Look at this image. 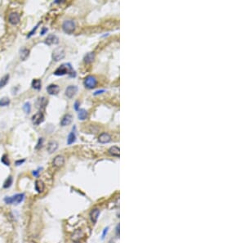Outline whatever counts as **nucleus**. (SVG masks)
I'll return each instance as SVG.
<instances>
[{
    "label": "nucleus",
    "mask_w": 245,
    "mask_h": 243,
    "mask_svg": "<svg viewBox=\"0 0 245 243\" xmlns=\"http://www.w3.org/2000/svg\"><path fill=\"white\" fill-rule=\"evenodd\" d=\"M42 143H43V138H39V140H38V142H37V145H36L35 149H39L42 147Z\"/></svg>",
    "instance_id": "c756f323"
},
{
    "label": "nucleus",
    "mask_w": 245,
    "mask_h": 243,
    "mask_svg": "<svg viewBox=\"0 0 245 243\" xmlns=\"http://www.w3.org/2000/svg\"><path fill=\"white\" fill-rule=\"evenodd\" d=\"M31 85H32L33 89H36V90H40V89H41V87H42V82H41L40 79H35L32 81Z\"/></svg>",
    "instance_id": "4be33fe9"
},
{
    "label": "nucleus",
    "mask_w": 245,
    "mask_h": 243,
    "mask_svg": "<svg viewBox=\"0 0 245 243\" xmlns=\"http://www.w3.org/2000/svg\"><path fill=\"white\" fill-rule=\"evenodd\" d=\"M78 117L80 120H84L88 118V112L85 109H80L78 110Z\"/></svg>",
    "instance_id": "aec40b11"
},
{
    "label": "nucleus",
    "mask_w": 245,
    "mask_h": 243,
    "mask_svg": "<svg viewBox=\"0 0 245 243\" xmlns=\"http://www.w3.org/2000/svg\"><path fill=\"white\" fill-rule=\"evenodd\" d=\"M107 231H108V228H105L104 232H103V234H102V238H104L105 235V233H107Z\"/></svg>",
    "instance_id": "e433bc0d"
},
{
    "label": "nucleus",
    "mask_w": 245,
    "mask_h": 243,
    "mask_svg": "<svg viewBox=\"0 0 245 243\" xmlns=\"http://www.w3.org/2000/svg\"><path fill=\"white\" fill-rule=\"evenodd\" d=\"M109 153L111 155V156H119V148L116 147V146H114V147H111L110 149H109Z\"/></svg>",
    "instance_id": "5701e85b"
},
{
    "label": "nucleus",
    "mask_w": 245,
    "mask_h": 243,
    "mask_svg": "<svg viewBox=\"0 0 245 243\" xmlns=\"http://www.w3.org/2000/svg\"><path fill=\"white\" fill-rule=\"evenodd\" d=\"M52 164L56 167H61L63 166L65 164V158L63 157L62 156H56L52 161Z\"/></svg>",
    "instance_id": "9b49d317"
},
{
    "label": "nucleus",
    "mask_w": 245,
    "mask_h": 243,
    "mask_svg": "<svg viewBox=\"0 0 245 243\" xmlns=\"http://www.w3.org/2000/svg\"><path fill=\"white\" fill-rule=\"evenodd\" d=\"M62 29L67 34H72L75 30V23L72 20H66L63 22Z\"/></svg>",
    "instance_id": "7ed1b4c3"
},
{
    "label": "nucleus",
    "mask_w": 245,
    "mask_h": 243,
    "mask_svg": "<svg viewBox=\"0 0 245 243\" xmlns=\"http://www.w3.org/2000/svg\"><path fill=\"white\" fill-rule=\"evenodd\" d=\"M29 55V50L26 48H22L20 50V59L22 61H25L28 58V57Z\"/></svg>",
    "instance_id": "6ab92c4d"
},
{
    "label": "nucleus",
    "mask_w": 245,
    "mask_h": 243,
    "mask_svg": "<svg viewBox=\"0 0 245 243\" xmlns=\"http://www.w3.org/2000/svg\"><path fill=\"white\" fill-rule=\"evenodd\" d=\"M78 106H79V102H75V109L76 111H78Z\"/></svg>",
    "instance_id": "72a5a7b5"
},
{
    "label": "nucleus",
    "mask_w": 245,
    "mask_h": 243,
    "mask_svg": "<svg viewBox=\"0 0 245 243\" xmlns=\"http://www.w3.org/2000/svg\"><path fill=\"white\" fill-rule=\"evenodd\" d=\"M98 140H99V142H101V143H107L109 142H110L111 137L110 135L109 134H107V133H102V134L99 136Z\"/></svg>",
    "instance_id": "2eb2a0df"
},
{
    "label": "nucleus",
    "mask_w": 245,
    "mask_h": 243,
    "mask_svg": "<svg viewBox=\"0 0 245 243\" xmlns=\"http://www.w3.org/2000/svg\"><path fill=\"white\" fill-rule=\"evenodd\" d=\"M58 148V143L56 141L49 142L48 147H47V151H48L50 154H52L53 152H55Z\"/></svg>",
    "instance_id": "f8f14e48"
},
{
    "label": "nucleus",
    "mask_w": 245,
    "mask_h": 243,
    "mask_svg": "<svg viewBox=\"0 0 245 243\" xmlns=\"http://www.w3.org/2000/svg\"><path fill=\"white\" fill-rule=\"evenodd\" d=\"M83 236L84 234L82 232V230H76L75 233L72 234L71 239L74 241V242H78L79 240L82 239Z\"/></svg>",
    "instance_id": "ddd939ff"
},
{
    "label": "nucleus",
    "mask_w": 245,
    "mask_h": 243,
    "mask_svg": "<svg viewBox=\"0 0 245 243\" xmlns=\"http://www.w3.org/2000/svg\"><path fill=\"white\" fill-rule=\"evenodd\" d=\"M48 100L45 98H39L37 102H36V106L39 109H44L46 107V106L48 105Z\"/></svg>",
    "instance_id": "dca6fc26"
},
{
    "label": "nucleus",
    "mask_w": 245,
    "mask_h": 243,
    "mask_svg": "<svg viewBox=\"0 0 245 243\" xmlns=\"http://www.w3.org/2000/svg\"><path fill=\"white\" fill-rule=\"evenodd\" d=\"M60 91V87L56 84H50L47 87V92L50 95H56Z\"/></svg>",
    "instance_id": "9d476101"
},
{
    "label": "nucleus",
    "mask_w": 245,
    "mask_h": 243,
    "mask_svg": "<svg viewBox=\"0 0 245 243\" xmlns=\"http://www.w3.org/2000/svg\"><path fill=\"white\" fill-rule=\"evenodd\" d=\"M77 92H78L77 86L70 85L67 87L66 89H65V95L67 96V98H72L76 94Z\"/></svg>",
    "instance_id": "0eeeda50"
},
{
    "label": "nucleus",
    "mask_w": 245,
    "mask_h": 243,
    "mask_svg": "<svg viewBox=\"0 0 245 243\" xmlns=\"http://www.w3.org/2000/svg\"><path fill=\"white\" fill-rule=\"evenodd\" d=\"M65 51L62 48H56L52 53V58L56 62H59L65 57Z\"/></svg>",
    "instance_id": "39448f33"
},
{
    "label": "nucleus",
    "mask_w": 245,
    "mask_h": 243,
    "mask_svg": "<svg viewBox=\"0 0 245 243\" xmlns=\"http://www.w3.org/2000/svg\"><path fill=\"white\" fill-rule=\"evenodd\" d=\"M83 84H84V86L86 88H88V89H93L97 84V80L95 76H88L84 79Z\"/></svg>",
    "instance_id": "20e7f679"
},
{
    "label": "nucleus",
    "mask_w": 245,
    "mask_h": 243,
    "mask_svg": "<svg viewBox=\"0 0 245 243\" xmlns=\"http://www.w3.org/2000/svg\"><path fill=\"white\" fill-rule=\"evenodd\" d=\"M47 31H48V29H47V28H43L42 31H41V34H40V35H43Z\"/></svg>",
    "instance_id": "f704fd0d"
},
{
    "label": "nucleus",
    "mask_w": 245,
    "mask_h": 243,
    "mask_svg": "<svg viewBox=\"0 0 245 243\" xmlns=\"http://www.w3.org/2000/svg\"><path fill=\"white\" fill-rule=\"evenodd\" d=\"M99 214H100V210H98V209H97V208H96V209H93V210L90 212L91 220L94 223H97L98 217H99Z\"/></svg>",
    "instance_id": "f3484780"
},
{
    "label": "nucleus",
    "mask_w": 245,
    "mask_h": 243,
    "mask_svg": "<svg viewBox=\"0 0 245 243\" xmlns=\"http://www.w3.org/2000/svg\"><path fill=\"white\" fill-rule=\"evenodd\" d=\"M40 170H42V169H39V170H34V172H33V174H34L35 177H38V176H39V172H40V171H39Z\"/></svg>",
    "instance_id": "473e14b6"
},
{
    "label": "nucleus",
    "mask_w": 245,
    "mask_h": 243,
    "mask_svg": "<svg viewBox=\"0 0 245 243\" xmlns=\"http://www.w3.org/2000/svg\"><path fill=\"white\" fill-rule=\"evenodd\" d=\"M74 243H79V242H74Z\"/></svg>",
    "instance_id": "4c0bfd02"
},
{
    "label": "nucleus",
    "mask_w": 245,
    "mask_h": 243,
    "mask_svg": "<svg viewBox=\"0 0 245 243\" xmlns=\"http://www.w3.org/2000/svg\"><path fill=\"white\" fill-rule=\"evenodd\" d=\"M59 43L58 37L56 36L55 35H49L46 38L45 43L49 46H51L52 44H57Z\"/></svg>",
    "instance_id": "1a4fd4ad"
},
{
    "label": "nucleus",
    "mask_w": 245,
    "mask_h": 243,
    "mask_svg": "<svg viewBox=\"0 0 245 243\" xmlns=\"http://www.w3.org/2000/svg\"><path fill=\"white\" fill-rule=\"evenodd\" d=\"M72 120H73V117H72L71 115H69V114L65 115L63 116V118L61 119V126H67V125H70L72 122Z\"/></svg>",
    "instance_id": "4468645a"
},
{
    "label": "nucleus",
    "mask_w": 245,
    "mask_h": 243,
    "mask_svg": "<svg viewBox=\"0 0 245 243\" xmlns=\"http://www.w3.org/2000/svg\"><path fill=\"white\" fill-rule=\"evenodd\" d=\"M1 162H2L3 164L7 165V166H9L10 165L9 159H8V156H7L6 154H4L3 156H2V158H1Z\"/></svg>",
    "instance_id": "cd10ccee"
},
{
    "label": "nucleus",
    "mask_w": 245,
    "mask_h": 243,
    "mask_svg": "<svg viewBox=\"0 0 245 243\" xmlns=\"http://www.w3.org/2000/svg\"><path fill=\"white\" fill-rule=\"evenodd\" d=\"M105 90H98V91H97V92H95L94 95H97V94H99V93H104Z\"/></svg>",
    "instance_id": "c9c22d12"
},
{
    "label": "nucleus",
    "mask_w": 245,
    "mask_h": 243,
    "mask_svg": "<svg viewBox=\"0 0 245 243\" xmlns=\"http://www.w3.org/2000/svg\"><path fill=\"white\" fill-rule=\"evenodd\" d=\"M10 104V99L7 97H4L0 99V106H7Z\"/></svg>",
    "instance_id": "bb28decb"
},
{
    "label": "nucleus",
    "mask_w": 245,
    "mask_h": 243,
    "mask_svg": "<svg viewBox=\"0 0 245 243\" xmlns=\"http://www.w3.org/2000/svg\"><path fill=\"white\" fill-rule=\"evenodd\" d=\"M44 187H45V186H44V184H43V182L41 180H36L35 181V184H34V188H35V190L38 192H43V190H44Z\"/></svg>",
    "instance_id": "a211bd4d"
},
{
    "label": "nucleus",
    "mask_w": 245,
    "mask_h": 243,
    "mask_svg": "<svg viewBox=\"0 0 245 243\" xmlns=\"http://www.w3.org/2000/svg\"><path fill=\"white\" fill-rule=\"evenodd\" d=\"M24 197H25V194L24 193H19L14 195L12 197H7L4 198V201L8 205H12V204H15V205H18L20 204L23 200H24Z\"/></svg>",
    "instance_id": "f03ea898"
},
{
    "label": "nucleus",
    "mask_w": 245,
    "mask_h": 243,
    "mask_svg": "<svg viewBox=\"0 0 245 243\" xmlns=\"http://www.w3.org/2000/svg\"><path fill=\"white\" fill-rule=\"evenodd\" d=\"M12 176H9V177L7 178L6 180H5V182H4V184H3V187H4V188H8V187H10L12 186Z\"/></svg>",
    "instance_id": "a878e982"
},
{
    "label": "nucleus",
    "mask_w": 245,
    "mask_h": 243,
    "mask_svg": "<svg viewBox=\"0 0 245 243\" xmlns=\"http://www.w3.org/2000/svg\"><path fill=\"white\" fill-rule=\"evenodd\" d=\"M69 75L70 77H75L76 76V73L72 68L71 65L69 63H65V64H62L61 66L58 67L57 69L54 71V75L55 76H64V75Z\"/></svg>",
    "instance_id": "f257e3e1"
},
{
    "label": "nucleus",
    "mask_w": 245,
    "mask_h": 243,
    "mask_svg": "<svg viewBox=\"0 0 245 243\" xmlns=\"http://www.w3.org/2000/svg\"><path fill=\"white\" fill-rule=\"evenodd\" d=\"M25 161H26L25 159H23V160H18V161H16V162H15V164H16V166H19L20 164H22Z\"/></svg>",
    "instance_id": "2f4dec72"
},
{
    "label": "nucleus",
    "mask_w": 245,
    "mask_h": 243,
    "mask_svg": "<svg viewBox=\"0 0 245 243\" xmlns=\"http://www.w3.org/2000/svg\"><path fill=\"white\" fill-rule=\"evenodd\" d=\"M76 140V135H75V133L74 131H72L69 133V134L68 138H67V144L70 145L72 143H74Z\"/></svg>",
    "instance_id": "393cba45"
},
{
    "label": "nucleus",
    "mask_w": 245,
    "mask_h": 243,
    "mask_svg": "<svg viewBox=\"0 0 245 243\" xmlns=\"http://www.w3.org/2000/svg\"><path fill=\"white\" fill-rule=\"evenodd\" d=\"M23 110L24 112H26V114H29L30 111H31V105L29 102H26L24 105H23Z\"/></svg>",
    "instance_id": "c85d7f7f"
},
{
    "label": "nucleus",
    "mask_w": 245,
    "mask_h": 243,
    "mask_svg": "<svg viewBox=\"0 0 245 243\" xmlns=\"http://www.w3.org/2000/svg\"><path fill=\"white\" fill-rule=\"evenodd\" d=\"M10 76L8 74H7L5 76H3L1 79H0V89L3 88L4 86H6V84L8 83V80H9Z\"/></svg>",
    "instance_id": "b1692460"
},
{
    "label": "nucleus",
    "mask_w": 245,
    "mask_h": 243,
    "mask_svg": "<svg viewBox=\"0 0 245 243\" xmlns=\"http://www.w3.org/2000/svg\"><path fill=\"white\" fill-rule=\"evenodd\" d=\"M94 58H95L94 53H88L85 55L83 60H84L85 63H88H88L92 62L94 61Z\"/></svg>",
    "instance_id": "412c9836"
},
{
    "label": "nucleus",
    "mask_w": 245,
    "mask_h": 243,
    "mask_svg": "<svg viewBox=\"0 0 245 243\" xmlns=\"http://www.w3.org/2000/svg\"><path fill=\"white\" fill-rule=\"evenodd\" d=\"M39 24H38V25H37V26H36L34 27V29H33V30H31V31H30V32H29V35H28V36H27V38H29V37L32 36L33 35H34V32H35V30H37V29H38V26H39Z\"/></svg>",
    "instance_id": "7c9ffc66"
},
{
    "label": "nucleus",
    "mask_w": 245,
    "mask_h": 243,
    "mask_svg": "<svg viewBox=\"0 0 245 243\" xmlns=\"http://www.w3.org/2000/svg\"><path fill=\"white\" fill-rule=\"evenodd\" d=\"M8 21L10 24L16 26L20 22V15L17 12H12L8 16Z\"/></svg>",
    "instance_id": "6e6552de"
},
{
    "label": "nucleus",
    "mask_w": 245,
    "mask_h": 243,
    "mask_svg": "<svg viewBox=\"0 0 245 243\" xmlns=\"http://www.w3.org/2000/svg\"><path fill=\"white\" fill-rule=\"evenodd\" d=\"M43 121H44V115L42 114V112H37L32 116V122L34 125H39Z\"/></svg>",
    "instance_id": "423d86ee"
}]
</instances>
